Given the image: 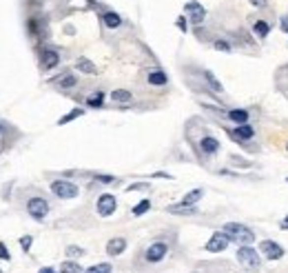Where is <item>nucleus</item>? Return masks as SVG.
I'll return each instance as SVG.
<instances>
[{
    "label": "nucleus",
    "mask_w": 288,
    "mask_h": 273,
    "mask_svg": "<svg viewBox=\"0 0 288 273\" xmlns=\"http://www.w3.org/2000/svg\"><path fill=\"white\" fill-rule=\"evenodd\" d=\"M226 134L230 136L235 144H242V147H248L253 151H257L255 147H251V142L257 138V129L253 127V122H246V125H235V127H226Z\"/></svg>",
    "instance_id": "obj_1"
},
{
    "label": "nucleus",
    "mask_w": 288,
    "mask_h": 273,
    "mask_svg": "<svg viewBox=\"0 0 288 273\" xmlns=\"http://www.w3.org/2000/svg\"><path fill=\"white\" fill-rule=\"evenodd\" d=\"M222 231H224L226 236L230 238V242H235V244H253V242H255L253 229L242 224V222H226L224 227H222Z\"/></svg>",
    "instance_id": "obj_2"
},
{
    "label": "nucleus",
    "mask_w": 288,
    "mask_h": 273,
    "mask_svg": "<svg viewBox=\"0 0 288 273\" xmlns=\"http://www.w3.org/2000/svg\"><path fill=\"white\" fill-rule=\"evenodd\" d=\"M248 25H251L253 36L259 42L266 40V38L270 36V32H273V20H270L268 16H264V11H259V14H255V16H248Z\"/></svg>",
    "instance_id": "obj_3"
},
{
    "label": "nucleus",
    "mask_w": 288,
    "mask_h": 273,
    "mask_svg": "<svg viewBox=\"0 0 288 273\" xmlns=\"http://www.w3.org/2000/svg\"><path fill=\"white\" fill-rule=\"evenodd\" d=\"M208 109L215 113H220L222 118H226L228 122H233V125H246V122L253 120V111L251 109H244V107H237V109H217L213 107V104H208Z\"/></svg>",
    "instance_id": "obj_4"
},
{
    "label": "nucleus",
    "mask_w": 288,
    "mask_h": 273,
    "mask_svg": "<svg viewBox=\"0 0 288 273\" xmlns=\"http://www.w3.org/2000/svg\"><path fill=\"white\" fill-rule=\"evenodd\" d=\"M237 262L242 264L244 269H251V271H255V269L261 267L259 251L253 249V244H239V249H237Z\"/></svg>",
    "instance_id": "obj_5"
},
{
    "label": "nucleus",
    "mask_w": 288,
    "mask_h": 273,
    "mask_svg": "<svg viewBox=\"0 0 288 273\" xmlns=\"http://www.w3.org/2000/svg\"><path fill=\"white\" fill-rule=\"evenodd\" d=\"M220 149H222L220 140L211 134H204L202 138L197 140V151L202 158H215L217 153H220Z\"/></svg>",
    "instance_id": "obj_6"
},
{
    "label": "nucleus",
    "mask_w": 288,
    "mask_h": 273,
    "mask_svg": "<svg viewBox=\"0 0 288 273\" xmlns=\"http://www.w3.org/2000/svg\"><path fill=\"white\" fill-rule=\"evenodd\" d=\"M51 191H53V196L62 198V200H71V198H75L80 193V189H78V184L69 182V180H53Z\"/></svg>",
    "instance_id": "obj_7"
},
{
    "label": "nucleus",
    "mask_w": 288,
    "mask_h": 273,
    "mask_svg": "<svg viewBox=\"0 0 288 273\" xmlns=\"http://www.w3.org/2000/svg\"><path fill=\"white\" fill-rule=\"evenodd\" d=\"M27 213L31 215L33 220H44L49 213V202L44 200V198H29V202H27Z\"/></svg>",
    "instance_id": "obj_8"
},
{
    "label": "nucleus",
    "mask_w": 288,
    "mask_h": 273,
    "mask_svg": "<svg viewBox=\"0 0 288 273\" xmlns=\"http://www.w3.org/2000/svg\"><path fill=\"white\" fill-rule=\"evenodd\" d=\"M184 11H186V16H189V23L193 25V27H199V25L206 20V9L199 5L197 0H191V2H186Z\"/></svg>",
    "instance_id": "obj_9"
},
{
    "label": "nucleus",
    "mask_w": 288,
    "mask_h": 273,
    "mask_svg": "<svg viewBox=\"0 0 288 273\" xmlns=\"http://www.w3.org/2000/svg\"><path fill=\"white\" fill-rule=\"evenodd\" d=\"M259 251H261V255H264L266 260H270V262H275V260H282L284 258V246L279 244V242H275V240H261L259 242Z\"/></svg>",
    "instance_id": "obj_10"
},
{
    "label": "nucleus",
    "mask_w": 288,
    "mask_h": 273,
    "mask_svg": "<svg viewBox=\"0 0 288 273\" xmlns=\"http://www.w3.org/2000/svg\"><path fill=\"white\" fill-rule=\"evenodd\" d=\"M228 244H230V238L226 236L224 231H215L211 238H208V242H206L204 249H206L208 253H222V251L228 249Z\"/></svg>",
    "instance_id": "obj_11"
},
{
    "label": "nucleus",
    "mask_w": 288,
    "mask_h": 273,
    "mask_svg": "<svg viewBox=\"0 0 288 273\" xmlns=\"http://www.w3.org/2000/svg\"><path fill=\"white\" fill-rule=\"evenodd\" d=\"M97 215H102V218H109V215L115 213V209H118V200H115L113 193H102L100 198H97Z\"/></svg>",
    "instance_id": "obj_12"
},
{
    "label": "nucleus",
    "mask_w": 288,
    "mask_h": 273,
    "mask_svg": "<svg viewBox=\"0 0 288 273\" xmlns=\"http://www.w3.org/2000/svg\"><path fill=\"white\" fill-rule=\"evenodd\" d=\"M168 253V244L166 242H153V244H149V249L144 251V260L151 264L160 262V260H164Z\"/></svg>",
    "instance_id": "obj_13"
},
{
    "label": "nucleus",
    "mask_w": 288,
    "mask_h": 273,
    "mask_svg": "<svg viewBox=\"0 0 288 273\" xmlns=\"http://www.w3.org/2000/svg\"><path fill=\"white\" fill-rule=\"evenodd\" d=\"M58 65H60V54L56 49H44L40 54V67H42V71H51Z\"/></svg>",
    "instance_id": "obj_14"
},
{
    "label": "nucleus",
    "mask_w": 288,
    "mask_h": 273,
    "mask_svg": "<svg viewBox=\"0 0 288 273\" xmlns=\"http://www.w3.org/2000/svg\"><path fill=\"white\" fill-rule=\"evenodd\" d=\"M202 78H204V82H206V89L211 91V94H215V96L224 94V85L217 80V76L211 71V69H202Z\"/></svg>",
    "instance_id": "obj_15"
},
{
    "label": "nucleus",
    "mask_w": 288,
    "mask_h": 273,
    "mask_svg": "<svg viewBox=\"0 0 288 273\" xmlns=\"http://www.w3.org/2000/svg\"><path fill=\"white\" fill-rule=\"evenodd\" d=\"M53 85L58 87V89H75V87H78V76H75V73H71V71H64V73H60V76L58 78H53Z\"/></svg>",
    "instance_id": "obj_16"
},
{
    "label": "nucleus",
    "mask_w": 288,
    "mask_h": 273,
    "mask_svg": "<svg viewBox=\"0 0 288 273\" xmlns=\"http://www.w3.org/2000/svg\"><path fill=\"white\" fill-rule=\"evenodd\" d=\"M146 80H149V85H153V87H166L168 85V76H166V71H162V69H151V71L146 73Z\"/></svg>",
    "instance_id": "obj_17"
},
{
    "label": "nucleus",
    "mask_w": 288,
    "mask_h": 273,
    "mask_svg": "<svg viewBox=\"0 0 288 273\" xmlns=\"http://www.w3.org/2000/svg\"><path fill=\"white\" fill-rule=\"evenodd\" d=\"M124 249H127V240H124V238H111V240L106 242V253H109L111 258L122 255Z\"/></svg>",
    "instance_id": "obj_18"
},
{
    "label": "nucleus",
    "mask_w": 288,
    "mask_h": 273,
    "mask_svg": "<svg viewBox=\"0 0 288 273\" xmlns=\"http://www.w3.org/2000/svg\"><path fill=\"white\" fill-rule=\"evenodd\" d=\"M100 20L106 29H118L120 25H122V16H120L118 11H104V14L100 16Z\"/></svg>",
    "instance_id": "obj_19"
},
{
    "label": "nucleus",
    "mask_w": 288,
    "mask_h": 273,
    "mask_svg": "<svg viewBox=\"0 0 288 273\" xmlns=\"http://www.w3.org/2000/svg\"><path fill=\"white\" fill-rule=\"evenodd\" d=\"M168 213H173V215H193V213H197V206L195 205H184V202H177V205H171L168 206Z\"/></svg>",
    "instance_id": "obj_20"
},
{
    "label": "nucleus",
    "mask_w": 288,
    "mask_h": 273,
    "mask_svg": "<svg viewBox=\"0 0 288 273\" xmlns=\"http://www.w3.org/2000/svg\"><path fill=\"white\" fill-rule=\"evenodd\" d=\"M75 69H78V71H82V73H87V76H96V73H97L96 63H91V60L84 58V56H80V58L75 60Z\"/></svg>",
    "instance_id": "obj_21"
},
{
    "label": "nucleus",
    "mask_w": 288,
    "mask_h": 273,
    "mask_svg": "<svg viewBox=\"0 0 288 273\" xmlns=\"http://www.w3.org/2000/svg\"><path fill=\"white\" fill-rule=\"evenodd\" d=\"M213 49L222 51V54H233L235 45H233V42H230V40H228V38L220 36V38H215V40H213Z\"/></svg>",
    "instance_id": "obj_22"
},
{
    "label": "nucleus",
    "mask_w": 288,
    "mask_h": 273,
    "mask_svg": "<svg viewBox=\"0 0 288 273\" xmlns=\"http://www.w3.org/2000/svg\"><path fill=\"white\" fill-rule=\"evenodd\" d=\"M84 104H87V107H91V109H100V107H104V91L97 89L96 94H91L87 100H84Z\"/></svg>",
    "instance_id": "obj_23"
},
{
    "label": "nucleus",
    "mask_w": 288,
    "mask_h": 273,
    "mask_svg": "<svg viewBox=\"0 0 288 273\" xmlns=\"http://www.w3.org/2000/svg\"><path fill=\"white\" fill-rule=\"evenodd\" d=\"M111 100H113V102H131L133 94L128 89H113L111 91Z\"/></svg>",
    "instance_id": "obj_24"
},
{
    "label": "nucleus",
    "mask_w": 288,
    "mask_h": 273,
    "mask_svg": "<svg viewBox=\"0 0 288 273\" xmlns=\"http://www.w3.org/2000/svg\"><path fill=\"white\" fill-rule=\"evenodd\" d=\"M202 198H204V189H193V191L186 193V196L182 198L180 202H184V205H197Z\"/></svg>",
    "instance_id": "obj_25"
},
{
    "label": "nucleus",
    "mask_w": 288,
    "mask_h": 273,
    "mask_svg": "<svg viewBox=\"0 0 288 273\" xmlns=\"http://www.w3.org/2000/svg\"><path fill=\"white\" fill-rule=\"evenodd\" d=\"M27 32H29V36H33V38L35 36H42V27H40V20L35 18V16L27 20Z\"/></svg>",
    "instance_id": "obj_26"
},
{
    "label": "nucleus",
    "mask_w": 288,
    "mask_h": 273,
    "mask_svg": "<svg viewBox=\"0 0 288 273\" xmlns=\"http://www.w3.org/2000/svg\"><path fill=\"white\" fill-rule=\"evenodd\" d=\"M149 209H151V200H149V198H144V200H140L135 206H133V209H131V213L135 215V218H140V215H144Z\"/></svg>",
    "instance_id": "obj_27"
},
{
    "label": "nucleus",
    "mask_w": 288,
    "mask_h": 273,
    "mask_svg": "<svg viewBox=\"0 0 288 273\" xmlns=\"http://www.w3.org/2000/svg\"><path fill=\"white\" fill-rule=\"evenodd\" d=\"M80 116H84V109H71L69 113H66V116H62L60 120H58V125H69L71 120H75V118H80Z\"/></svg>",
    "instance_id": "obj_28"
},
{
    "label": "nucleus",
    "mask_w": 288,
    "mask_h": 273,
    "mask_svg": "<svg viewBox=\"0 0 288 273\" xmlns=\"http://www.w3.org/2000/svg\"><path fill=\"white\" fill-rule=\"evenodd\" d=\"M60 273H82V267H80L78 262H71V260H66V262L60 264Z\"/></svg>",
    "instance_id": "obj_29"
},
{
    "label": "nucleus",
    "mask_w": 288,
    "mask_h": 273,
    "mask_svg": "<svg viewBox=\"0 0 288 273\" xmlns=\"http://www.w3.org/2000/svg\"><path fill=\"white\" fill-rule=\"evenodd\" d=\"M84 273H111V264L109 262H100V264H93L89 267Z\"/></svg>",
    "instance_id": "obj_30"
},
{
    "label": "nucleus",
    "mask_w": 288,
    "mask_h": 273,
    "mask_svg": "<svg viewBox=\"0 0 288 273\" xmlns=\"http://www.w3.org/2000/svg\"><path fill=\"white\" fill-rule=\"evenodd\" d=\"M93 180H96V182H100V184H113V182H118V178H115V175H111V173H96V175H93Z\"/></svg>",
    "instance_id": "obj_31"
},
{
    "label": "nucleus",
    "mask_w": 288,
    "mask_h": 273,
    "mask_svg": "<svg viewBox=\"0 0 288 273\" xmlns=\"http://www.w3.org/2000/svg\"><path fill=\"white\" fill-rule=\"evenodd\" d=\"M230 165H233V167H242V169H248V167H253V162L246 160V158H242V156H230Z\"/></svg>",
    "instance_id": "obj_32"
},
{
    "label": "nucleus",
    "mask_w": 288,
    "mask_h": 273,
    "mask_svg": "<svg viewBox=\"0 0 288 273\" xmlns=\"http://www.w3.org/2000/svg\"><path fill=\"white\" fill-rule=\"evenodd\" d=\"M248 2H251V7H255L259 11H268L270 7V0H248Z\"/></svg>",
    "instance_id": "obj_33"
},
{
    "label": "nucleus",
    "mask_w": 288,
    "mask_h": 273,
    "mask_svg": "<svg viewBox=\"0 0 288 273\" xmlns=\"http://www.w3.org/2000/svg\"><path fill=\"white\" fill-rule=\"evenodd\" d=\"M66 255H69V258H80V255H84V249L71 244V246H66Z\"/></svg>",
    "instance_id": "obj_34"
},
{
    "label": "nucleus",
    "mask_w": 288,
    "mask_h": 273,
    "mask_svg": "<svg viewBox=\"0 0 288 273\" xmlns=\"http://www.w3.org/2000/svg\"><path fill=\"white\" fill-rule=\"evenodd\" d=\"M127 191H149V182H135V184H128Z\"/></svg>",
    "instance_id": "obj_35"
},
{
    "label": "nucleus",
    "mask_w": 288,
    "mask_h": 273,
    "mask_svg": "<svg viewBox=\"0 0 288 273\" xmlns=\"http://www.w3.org/2000/svg\"><path fill=\"white\" fill-rule=\"evenodd\" d=\"M177 29H180V32H189V18H186V16H180V18H177Z\"/></svg>",
    "instance_id": "obj_36"
},
{
    "label": "nucleus",
    "mask_w": 288,
    "mask_h": 273,
    "mask_svg": "<svg viewBox=\"0 0 288 273\" xmlns=\"http://www.w3.org/2000/svg\"><path fill=\"white\" fill-rule=\"evenodd\" d=\"M279 29H282L284 34H288V14H284V16H279Z\"/></svg>",
    "instance_id": "obj_37"
},
{
    "label": "nucleus",
    "mask_w": 288,
    "mask_h": 273,
    "mask_svg": "<svg viewBox=\"0 0 288 273\" xmlns=\"http://www.w3.org/2000/svg\"><path fill=\"white\" fill-rule=\"evenodd\" d=\"M31 242H33V238H31V236H22V238H20V246H22L25 251H29Z\"/></svg>",
    "instance_id": "obj_38"
},
{
    "label": "nucleus",
    "mask_w": 288,
    "mask_h": 273,
    "mask_svg": "<svg viewBox=\"0 0 288 273\" xmlns=\"http://www.w3.org/2000/svg\"><path fill=\"white\" fill-rule=\"evenodd\" d=\"M0 258H2V260H11V253L7 251V246H4V244H0Z\"/></svg>",
    "instance_id": "obj_39"
},
{
    "label": "nucleus",
    "mask_w": 288,
    "mask_h": 273,
    "mask_svg": "<svg viewBox=\"0 0 288 273\" xmlns=\"http://www.w3.org/2000/svg\"><path fill=\"white\" fill-rule=\"evenodd\" d=\"M279 229H282V231H288V215L282 220V222H279Z\"/></svg>",
    "instance_id": "obj_40"
},
{
    "label": "nucleus",
    "mask_w": 288,
    "mask_h": 273,
    "mask_svg": "<svg viewBox=\"0 0 288 273\" xmlns=\"http://www.w3.org/2000/svg\"><path fill=\"white\" fill-rule=\"evenodd\" d=\"M38 273H56V271H53V269L51 267H44V269H40V271Z\"/></svg>",
    "instance_id": "obj_41"
},
{
    "label": "nucleus",
    "mask_w": 288,
    "mask_h": 273,
    "mask_svg": "<svg viewBox=\"0 0 288 273\" xmlns=\"http://www.w3.org/2000/svg\"><path fill=\"white\" fill-rule=\"evenodd\" d=\"M286 151H288V142H286Z\"/></svg>",
    "instance_id": "obj_42"
},
{
    "label": "nucleus",
    "mask_w": 288,
    "mask_h": 273,
    "mask_svg": "<svg viewBox=\"0 0 288 273\" xmlns=\"http://www.w3.org/2000/svg\"><path fill=\"white\" fill-rule=\"evenodd\" d=\"M286 182H288V178H286Z\"/></svg>",
    "instance_id": "obj_43"
},
{
    "label": "nucleus",
    "mask_w": 288,
    "mask_h": 273,
    "mask_svg": "<svg viewBox=\"0 0 288 273\" xmlns=\"http://www.w3.org/2000/svg\"><path fill=\"white\" fill-rule=\"evenodd\" d=\"M0 273H2V271H0Z\"/></svg>",
    "instance_id": "obj_44"
}]
</instances>
